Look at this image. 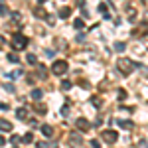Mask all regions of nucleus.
<instances>
[{
	"instance_id": "obj_35",
	"label": "nucleus",
	"mask_w": 148,
	"mask_h": 148,
	"mask_svg": "<svg viewBox=\"0 0 148 148\" xmlns=\"http://www.w3.org/2000/svg\"><path fill=\"white\" fill-rule=\"evenodd\" d=\"M53 53H56L53 49H47V51H46V56H47V57H53Z\"/></svg>"
},
{
	"instance_id": "obj_22",
	"label": "nucleus",
	"mask_w": 148,
	"mask_h": 148,
	"mask_svg": "<svg viewBox=\"0 0 148 148\" xmlns=\"http://www.w3.org/2000/svg\"><path fill=\"white\" fill-rule=\"evenodd\" d=\"M114 49H116V51H125L126 46L123 44V42H116V44H114Z\"/></svg>"
},
{
	"instance_id": "obj_18",
	"label": "nucleus",
	"mask_w": 148,
	"mask_h": 148,
	"mask_svg": "<svg viewBox=\"0 0 148 148\" xmlns=\"http://www.w3.org/2000/svg\"><path fill=\"white\" fill-rule=\"evenodd\" d=\"M126 16H128V20L132 22V20L136 18V8H128V10H126Z\"/></svg>"
},
{
	"instance_id": "obj_16",
	"label": "nucleus",
	"mask_w": 148,
	"mask_h": 148,
	"mask_svg": "<svg viewBox=\"0 0 148 148\" xmlns=\"http://www.w3.org/2000/svg\"><path fill=\"white\" fill-rule=\"evenodd\" d=\"M59 16H61V18H69V16H71V8H69V6L61 8V10H59Z\"/></svg>"
},
{
	"instance_id": "obj_33",
	"label": "nucleus",
	"mask_w": 148,
	"mask_h": 148,
	"mask_svg": "<svg viewBox=\"0 0 148 148\" xmlns=\"http://www.w3.org/2000/svg\"><path fill=\"white\" fill-rule=\"evenodd\" d=\"M28 123H30V126H38V121H36V119H30Z\"/></svg>"
},
{
	"instance_id": "obj_27",
	"label": "nucleus",
	"mask_w": 148,
	"mask_h": 148,
	"mask_svg": "<svg viewBox=\"0 0 148 148\" xmlns=\"http://www.w3.org/2000/svg\"><path fill=\"white\" fill-rule=\"evenodd\" d=\"M4 89L8 93H14V85H12V83H4Z\"/></svg>"
},
{
	"instance_id": "obj_36",
	"label": "nucleus",
	"mask_w": 148,
	"mask_h": 148,
	"mask_svg": "<svg viewBox=\"0 0 148 148\" xmlns=\"http://www.w3.org/2000/svg\"><path fill=\"white\" fill-rule=\"evenodd\" d=\"M67 113H69V107H67V105H65V107L61 109V114H67Z\"/></svg>"
},
{
	"instance_id": "obj_9",
	"label": "nucleus",
	"mask_w": 148,
	"mask_h": 148,
	"mask_svg": "<svg viewBox=\"0 0 148 148\" xmlns=\"http://www.w3.org/2000/svg\"><path fill=\"white\" fill-rule=\"evenodd\" d=\"M0 130L10 132V130H12V123H10V121H6V119H0Z\"/></svg>"
},
{
	"instance_id": "obj_40",
	"label": "nucleus",
	"mask_w": 148,
	"mask_h": 148,
	"mask_svg": "<svg viewBox=\"0 0 148 148\" xmlns=\"http://www.w3.org/2000/svg\"><path fill=\"white\" fill-rule=\"evenodd\" d=\"M38 2H40V4H44V2H47V0H38Z\"/></svg>"
},
{
	"instance_id": "obj_32",
	"label": "nucleus",
	"mask_w": 148,
	"mask_h": 148,
	"mask_svg": "<svg viewBox=\"0 0 148 148\" xmlns=\"http://www.w3.org/2000/svg\"><path fill=\"white\" fill-rule=\"evenodd\" d=\"M79 85H81V87H83V89H89V87H91V85H89V83H87V81H81Z\"/></svg>"
},
{
	"instance_id": "obj_34",
	"label": "nucleus",
	"mask_w": 148,
	"mask_h": 148,
	"mask_svg": "<svg viewBox=\"0 0 148 148\" xmlns=\"http://www.w3.org/2000/svg\"><path fill=\"white\" fill-rule=\"evenodd\" d=\"M38 148H49V146H47V142H38Z\"/></svg>"
},
{
	"instance_id": "obj_7",
	"label": "nucleus",
	"mask_w": 148,
	"mask_h": 148,
	"mask_svg": "<svg viewBox=\"0 0 148 148\" xmlns=\"http://www.w3.org/2000/svg\"><path fill=\"white\" fill-rule=\"evenodd\" d=\"M34 16H36V18H42V20H46L49 14L46 12V8H44V6H36V8H34Z\"/></svg>"
},
{
	"instance_id": "obj_38",
	"label": "nucleus",
	"mask_w": 148,
	"mask_h": 148,
	"mask_svg": "<svg viewBox=\"0 0 148 148\" xmlns=\"http://www.w3.org/2000/svg\"><path fill=\"white\" fill-rule=\"evenodd\" d=\"M0 109H2V111H8V105H6V103H0Z\"/></svg>"
},
{
	"instance_id": "obj_25",
	"label": "nucleus",
	"mask_w": 148,
	"mask_h": 148,
	"mask_svg": "<svg viewBox=\"0 0 148 148\" xmlns=\"http://www.w3.org/2000/svg\"><path fill=\"white\" fill-rule=\"evenodd\" d=\"M26 59H28V63H38V57H36L34 53H28V57H26Z\"/></svg>"
},
{
	"instance_id": "obj_12",
	"label": "nucleus",
	"mask_w": 148,
	"mask_h": 148,
	"mask_svg": "<svg viewBox=\"0 0 148 148\" xmlns=\"http://www.w3.org/2000/svg\"><path fill=\"white\" fill-rule=\"evenodd\" d=\"M34 109H36V111H38L40 114H46V111H47L44 103H34Z\"/></svg>"
},
{
	"instance_id": "obj_17",
	"label": "nucleus",
	"mask_w": 148,
	"mask_h": 148,
	"mask_svg": "<svg viewBox=\"0 0 148 148\" xmlns=\"http://www.w3.org/2000/svg\"><path fill=\"white\" fill-rule=\"evenodd\" d=\"M73 28H75V30H83V28H85V22H83L81 18H77V20L73 22Z\"/></svg>"
},
{
	"instance_id": "obj_11",
	"label": "nucleus",
	"mask_w": 148,
	"mask_h": 148,
	"mask_svg": "<svg viewBox=\"0 0 148 148\" xmlns=\"http://www.w3.org/2000/svg\"><path fill=\"white\" fill-rule=\"evenodd\" d=\"M97 10L101 12L103 16H105V18H107V20H109V18H111V14H109V12H107V4H105V2H103V4H99V6H97Z\"/></svg>"
},
{
	"instance_id": "obj_39",
	"label": "nucleus",
	"mask_w": 148,
	"mask_h": 148,
	"mask_svg": "<svg viewBox=\"0 0 148 148\" xmlns=\"http://www.w3.org/2000/svg\"><path fill=\"white\" fill-rule=\"evenodd\" d=\"M4 144H6V138H4V136H0V146H4Z\"/></svg>"
},
{
	"instance_id": "obj_1",
	"label": "nucleus",
	"mask_w": 148,
	"mask_h": 148,
	"mask_svg": "<svg viewBox=\"0 0 148 148\" xmlns=\"http://www.w3.org/2000/svg\"><path fill=\"white\" fill-rule=\"evenodd\" d=\"M116 69H119L121 75H130V73L136 69V63H134L132 59H128V57H121V59L116 61Z\"/></svg>"
},
{
	"instance_id": "obj_29",
	"label": "nucleus",
	"mask_w": 148,
	"mask_h": 148,
	"mask_svg": "<svg viewBox=\"0 0 148 148\" xmlns=\"http://www.w3.org/2000/svg\"><path fill=\"white\" fill-rule=\"evenodd\" d=\"M46 22L49 24V26H53V24H56V18H53V16H47V18H46Z\"/></svg>"
},
{
	"instance_id": "obj_2",
	"label": "nucleus",
	"mask_w": 148,
	"mask_h": 148,
	"mask_svg": "<svg viewBox=\"0 0 148 148\" xmlns=\"http://www.w3.org/2000/svg\"><path fill=\"white\" fill-rule=\"evenodd\" d=\"M67 61L65 59H56L53 63H51V73L53 75H65L67 73Z\"/></svg>"
},
{
	"instance_id": "obj_24",
	"label": "nucleus",
	"mask_w": 148,
	"mask_h": 148,
	"mask_svg": "<svg viewBox=\"0 0 148 148\" xmlns=\"http://www.w3.org/2000/svg\"><path fill=\"white\" fill-rule=\"evenodd\" d=\"M0 16H8V6H4L2 2H0Z\"/></svg>"
},
{
	"instance_id": "obj_23",
	"label": "nucleus",
	"mask_w": 148,
	"mask_h": 148,
	"mask_svg": "<svg viewBox=\"0 0 148 148\" xmlns=\"http://www.w3.org/2000/svg\"><path fill=\"white\" fill-rule=\"evenodd\" d=\"M91 105L99 109V107H101V99H99V97H91Z\"/></svg>"
},
{
	"instance_id": "obj_19",
	"label": "nucleus",
	"mask_w": 148,
	"mask_h": 148,
	"mask_svg": "<svg viewBox=\"0 0 148 148\" xmlns=\"http://www.w3.org/2000/svg\"><path fill=\"white\" fill-rule=\"evenodd\" d=\"M38 75H40L42 79H46V77H47V71H46L44 65H38Z\"/></svg>"
},
{
	"instance_id": "obj_26",
	"label": "nucleus",
	"mask_w": 148,
	"mask_h": 148,
	"mask_svg": "<svg viewBox=\"0 0 148 148\" xmlns=\"http://www.w3.org/2000/svg\"><path fill=\"white\" fill-rule=\"evenodd\" d=\"M10 142H12V144H18V142H22V138H18V134H12Z\"/></svg>"
},
{
	"instance_id": "obj_31",
	"label": "nucleus",
	"mask_w": 148,
	"mask_h": 148,
	"mask_svg": "<svg viewBox=\"0 0 148 148\" xmlns=\"http://www.w3.org/2000/svg\"><path fill=\"white\" fill-rule=\"evenodd\" d=\"M20 75H22V69H20V67H18L16 71H14V73H12V77H20Z\"/></svg>"
},
{
	"instance_id": "obj_13",
	"label": "nucleus",
	"mask_w": 148,
	"mask_h": 148,
	"mask_svg": "<svg viewBox=\"0 0 148 148\" xmlns=\"http://www.w3.org/2000/svg\"><path fill=\"white\" fill-rule=\"evenodd\" d=\"M42 97H44V91H42V89H32V99L40 101Z\"/></svg>"
},
{
	"instance_id": "obj_4",
	"label": "nucleus",
	"mask_w": 148,
	"mask_h": 148,
	"mask_svg": "<svg viewBox=\"0 0 148 148\" xmlns=\"http://www.w3.org/2000/svg\"><path fill=\"white\" fill-rule=\"evenodd\" d=\"M67 144L71 148H83V136H81V132H71L67 136Z\"/></svg>"
},
{
	"instance_id": "obj_30",
	"label": "nucleus",
	"mask_w": 148,
	"mask_h": 148,
	"mask_svg": "<svg viewBox=\"0 0 148 148\" xmlns=\"http://www.w3.org/2000/svg\"><path fill=\"white\" fill-rule=\"evenodd\" d=\"M12 18H14V20H20L22 14H20V12H12Z\"/></svg>"
},
{
	"instance_id": "obj_3",
	"label": "nucleus",
	"mask_w": 148,
	"mask_h": 148,
	"mask_svg": "<svg viewBox=\"0 0 148 148\" xmlns=\"http://www.w3.org/2000/svg\"><path fill=\"white\" fill-rule=\"evenodd\" d=\"M12 47L14 49H26L28 47V38L24 34H14L12 36Z\"/></svg>"
},
{
	"instance_id": "obj_37",
	"label": "nucleus",
	"mask_w": 148,
	"mask_h": 148,
	"mask_svg": "<svg viewBox=\"0 0 148 148\" xmlns=\"http://www.w3.org/2000/svg\"><path fill=\"white\" fill-rule=\"evenodd\" d=\"M75 40H77V42H83V40H85V34H79L77 38H75Z\"/></svg>"
},
{
	"instance_id": "obj_15",
	"label": "nucleus",
	"mask_w": 148,
	"mask_h": 148,
	"mask_svg": "<svg viewBox=\"0 0 148 148\" xmlns=\"http://www.w3.org/2000/svg\"><path fill=\"white\" fill-rule=\"evenodd\" d=\"M119 125L123 126V128H128V130L134 128V123H132V121H119Z\"/></svg>"
},
{
	"instance_id": "obj_28",
	"label": "nucleus",
	"mask_w": 148,
	"mask_h": 148,
	"mask_svg": "<svg viewBox=\"0 0 148 148\" xmlns=\"http://www.w3.org/2000/svg\"><path fill=\"white\" fill-rule=\"evenodd\" d=\"M91 146L93 148H101V142H99L97 138H93V140H91Z\"/></svg>"
},
{
	"instance_id": "obj_14",
	"label": "nucleus",
	"mask_w": 148,
	"mask_h": 148,
	"mask_svg": "<svg viewBox=\"0 0 148 148\" xmlns=\"http://www.w3.org/2000/svg\"><path fill=\"white\" fill-rule=\"evenodd\" d=\"M22 142H24V144H30V142H34V134H32V132H26V134L22 136Z\"/></svg>"
},
{
	"instance_id": "obj_20",
	"label": "nucleus",
	"mask_w": 148,
	"mask_h": 148,
	"mask_svg": "<svg viewBox=\"0 0 148 148\" xmlns=\"http://www.w3.org/2000/svg\"><path fill=\"white\" fill-rule=\"evenodd\" d=\"M71 87H73V85H71V81H67V79L61 81V89H63V91H69Z\"/></svg>"
},
{
	"instance_id": "obj_5",
	"label": "nucleus",
	"mask_w": 148,
	"mask_h": 148,
	"mask_svg": "<svg viewBox=\"0 0 148 148\" xmlns=\"http://www.w3.org/2000/svg\"><path fill=\"white\" fill-rule=\"evenodd\" d=\"M101 138L107 142V144H114V142L119 140V132L113 130V128H109V130H103L101 132Z\"/></svg>"
},
{
	"instance_id": "obj_6",
	"label": "nucleus",
	"mask_w": 148,
	"mask_h": 148,
	"mask_svg": "<svg viewBox=\"0 0 148 148\" xmlns=\"http://www.w3.org/2000/svg\"><path fill=\"white\" fill-rule=\"evenodd\" d=\"M75 125H77V128H79V130H83V132H87V130L91 128V123H89L87 119H83V116H81V119H77V123H75Z\"/></svg>"
},
{
	"instance_id": "obj_21",
	"label": "nucleus",
	"mask_w": 148,
	"mask_h": 148,
	"mask_svg": "<svg viewBox=\"0 0 148 148\" xmlns=\"http://www.w3.org/2000/svg\"><path fill=\"white\" fill-rule=\"evenodd\" d=\"M8 61H10V63H20V59H18L16 53H8Z\"/></svg>"
},
{
	"instance_id": "obj_10",
	"label": "nucleus",
	"mask_w": 148,
	"mask_h": 148,
	"mask_svg": "<svg viewBox=\"0 0 148 148\" xmlns=\"http://www.w3.org/2000/svg\"><path fill=\"white\" fill-rule=\"evenodd\" d=\"M42 132H44V136H53V128H51V126L49 125H42Z\"/></svg>"
},
{
	"instance_id": "obj_8",
	"label": "nucleus",
	"mask_w": 148,
	"mask_h": 148,
	"mask_svg": "<svg viewBox=\"0 0 148 148\" xmlns=\"http://www.w3.org/2000/svg\"><path fill=\"white\" fill-rule=\"evenodd\" d=\"M16 116L20 121H28V107H18L16 109Z\"/></svg>"
}]
</instances>
